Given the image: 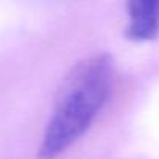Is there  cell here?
I'll return each mask as SVG.
<instances>
[{"label": "cell", "mask_w": 159, "mask_h": 159, "mask_svg": "<svg viewBox=\"0 0 159 159\" xmlns=\"http://www.w3.org/2000/svg\"><path fill=\"white\" fill-rule=\"evenodd\" d=\"M114 81L108 55H97L78 66L47 123L39 148L41 159H55L81 137L106 105Z\"/></svg>", "instance_id": "6da1fadb"}, {"label": "cell", "mask_w": 159, "mask_h": 159, "mask_svg": "<svg viewBox=\"0 0 159 159\" xmlns=\"http://www.w3.org/2000/svg\"><path fill=\"white\" fill-rule=\"evenodd\" d=\"M128 30L126 34L133 41H150L159 33V2L142 0L128 3Z\"/></svg>", "instance_id": "7a4b0ae2"}]
</instances>
